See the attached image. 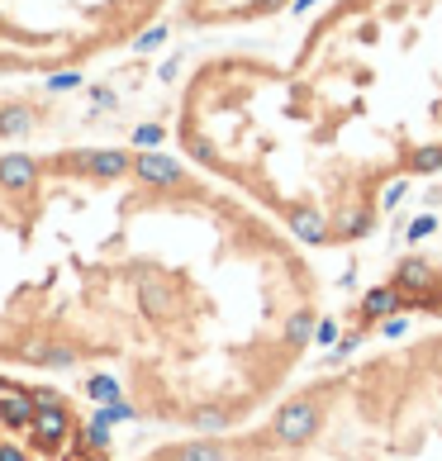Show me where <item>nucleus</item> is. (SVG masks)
<instances>
[{
	"label": "nucleus",
	"mask_w": 442,
	"mask_h": 461,
	"mask_svg": "<svg viewBox=\"0 0 442 461\" xmlns=\"http://www.w3.org/2000/svg\"><path fill=\"white\" fill-rule=\"evenodd\" d=\"M77 348L114 362L129 419L243 429L285 395L324 333L310 248L181 152L48 148Z\"/></svg>",
	"instance_id": "nucleus-1"
},
{
	"label": "nucleus",
	"mask_w": 442,
	"mask_h": 461,
	"mask_svg": "<svg viewBox=\"0 0 442 461\" xmlns=\"http://www.w3.org/2000/svg\"><path fill=\"white\" fill-rule=\"evenodd\" d=\"M172 139L310 252L366 243L400 185L442 172V0H329L291 58L205 53Z\"/></svg>",
	"instance_id": "nucleus-2"
},
{
	"label": "nucleus",
	"mask_w": 442,
	"mask_h": 461,
	"mask_svg": "<svg viewBox=\"0 0 442 461\" xmlns=\"http://www.w3.org/2000/svg\"><path fill=\"white\" fill-rule=\"evenodd\" d=\"M143 461H442V323L285 390L243 429Z\"/></svg>",
	"instance_id": "nucleus-3"
},
{
	"label": "nucleus",
	"mask_w": 442,
	"mask_h": 461,
	"mask_svg": "<svg viewBox=\"0 0 442 461\" xmlns=\"http://www.w3.org/2000/svg\"><path fill=\"white\" fill-rule=\"evenodd\" d=\"M0 357L81 366L48 148H0Z\"/></svg>",
	"instance_id": "nucleus-4"
},
{
	"label": "nucleus",
	"mask_w": 442,
	"mask_h": 461,
	"mask_svg": "<svg viewBox=\"0 0 442 461\" xmlns=\"http://www.w3.org/2000/svg\"><path fill=\"white\" fill-rule=\"evenodd\" d=\"M176 0H0V81L72 77L143 43Z\"/></svg>",
	"instance_id": "nucleus-5"
},
{
	"label": "nucleus",
	"mask_w": 442,
	"mask_h": 461,
	"mask_svg": "<svg viewBox=\"0 0 442 461\" xmlns=\"http://www.w3.org/2000/svg\"><path fill=\"white\" fill-rule=\"evenodd\" d=\"M395 319H437L442 323V258H404L356 304L352 333L385 329Z\"/></svg>",
	"instance_id": "nucleus-6"
},
{
	"label": "nucleus",
	"mask_w": 442,
	"mask_h": 461,
	"mask_svg": "<svg viewBox=\"0 0 442 461\" xmlns=\"http://www.w3.org/2000/svg\"><path fill=\"white\" fill-rule=\"evenodd\" d=\"M285 5L291 0H176V14L191 29H233V24L266 20V14H276Z\"/></svg>",
	"instance_id": "nucleus-7"
}]
</instances>
